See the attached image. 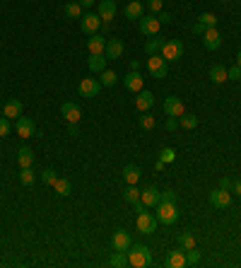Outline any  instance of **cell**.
<instances>
[{
    "instance_id": "cell-1",
    "label": "cell",
    "mask_w": 241,
    "mask_h": 268,
    "mask_svg": "<svg viewBox=\"0 0 241 268\" xmlns=\"http://www.w3.org/2000/svg\"><path fill=\"white\" fill-rule=\"evenodd\" d=\"M126 254H128V263L135 268H148L154 263L148 244H130V249H128Z\"/></svg>"
},
{
    "instance_id": "cell-2",
    "label": "cell",
    "mask_w": 241,
    "mask_h": 268,
    "mask_svg": "<svg viewBox=\"0 0 241 268\" xmlns=\"http://www.w3.org/2000/svg\"><path fill=\"white\" fill-rule=\"evenodd\" d=\"M160 56L166 63H176V61H181V56H184V44L178 39H166L164 46H162Z\"/></svg>"
},
{
    "instance_id": "cell-3",
    "label": "cell",
    "mask_w": 241,
    "mask_h": 268,
    "mask_svg": "<svg viewBox=\"0 0 241 268\" xmlns=\"http://www.w3.org/2000/svg\"><path fill=\"white\" fill-rule=\"evenodd\" d=\"M157 220H160L162 225H174L176 220H178V208H176V203L160 201V205H157Z\"/></svg>"
},
{
    "instance_id": "cell-4",
    "label": "cell",
    "mask_w": 241,
    "mask_h": 268,
    "mask_svg": "<svg viewBox=\"0 0 241 268\" xmlns=\"http://www.w3.org/2000/svg\"><path fill=\"white\" fill-rule=\"evenodd\" d=\"M135 225H138V232H140V234H152V232L157 229V225H160V220H157V215L142 210V213H138Z\"/></svg>"
},
{
    "instance_id": "cell-5",
    "label": "cell",
    "mask_w": 241,
    "mask_h": 268,
    "mask_svg": "<svg viewBox=\"0 0 241 268\" xmlns=\"http://www.w3.org/2000/svg\"><path fill=\"white\" fill-rule=\"evenodd\" d=\"M148 70H150L152 78L162 80V78H166V73H169V63H166L160 54H154V56H150L148 58Z\"/></svg>"
},
{
    "instance_id": "cell-6",
    "label": "cell",
    "mask_w": 241,
    "mask_h": 268,
    "mask_svg": "<svg viewBox=\"0 0 241 268\" xmlns=\"http://www.w3.org/2000/svg\"><path fill=\"white\" fill-rule=\"evenodd\" d=\"M140 34H145V37H154V34H160V17L157 15H142L140 20Z\"/></svg>"
},
{
    "instance_id": "cell-7",
    "label": "cell",
    "mask_w": 241,
    "mask_h": 268,
    "mask_svg": "<svg viewBox=\"0 0 241 268\" xmlns=\"http://www.w3.org/2000/svg\"><path fill=\"white\" fill-rule=\"evenodd\" d=\"M210 205H212V208H220V210L229 208V205H232V191L214 188L212 193H210Z\"/></svg>"
},
{
    "instance_id": "cell-8",
    "label": "cell",
    "mask_w": 241,
    "mask_h": 268,
    "mask_svg": "<svg viewBox=\"0 0 241 268\" xmlns=\"http://www.w3.org/2000/svg\"><path fill=\"white\" fill-rule=\"evenodd\" d=\"M78 92L82 94V97H99V92H102V82L94 80V78H84V80L78 85Z\"/></svg>"
},
{
    "instance_id": "cell-9",
    "label": "cell",
    "mask_w": 241,
    "mask_h": 268,
    "mask_svg": "<svg viewBox=\"0 0 241 268\" xmlns=\"http://www.w3.org/2000/svg\"><path fill=\"white\" fill-rule=\"evenodd\" d=\"M80 25H82V32L92 37V34H96V29L102 27V17L94 15V13H87L80 17Z\"/></svg>"
},
{
    "instance_id": "cell-10",
    "label": "cell",
    "mask_w": 241,
    "mask_h": 268,
    "mask_svg": "<svg viewBox=\"0 0 241 268\" xmlns=\"http://www.w3.org/2000/svg\"><path fill=\"white\" fill-rule=\"evenodd\" d=\"M202 44H205V49H208V51H217V49L222 46V34L217 32V27L205 29V34H202Z\"/></svg>"
},
{
    "instance_id": "cell-11",
    "label": "cell",
    "mask_w": 241,
    "mask_h": 268,
    "mask_svg": "<svg viewBox=\"0 0 241 268\" xmlns=\"http://www.w3.org/2000/svg\"><path fill=\"white\" fill-rule=\"evenodd\" d=\"M164 114L166 116H181V114H186V107L178 97H166L164 99Z\"/></svg>"
},
{
    "instance_id": "cell-12",
    "label": "cell",
    "mask_w": 241,
    "mask_h": 268,
    "mask_svg": "<svg viewBox=\"0 0 241 268\" xmlns=\"http://www.w3.org/2000/svg\"><path fill=\"white\" fill-rule=\"evenodd\" d=\"M130 234L126 232V229H118V232H114V237H111V246L116 249V251H128L130 249Z\"/></svg>"
},
{
    "instance_id": "cell-13",
    "label": "cell",
    "mask_w": 241,
    "mask_h": 268,
    "mask_svg": "<svg viewBox=\"0 0 241 268\" xmlns=\"http://www.w3.org/2000/svg\"><path fill=\"white\" fill-rule=\"evenodd\" d=\"M60 114H63V119H66L68 123H78V121L82 119V111H80V107H78L75 102H63Z\"/></svg>"
},
{
    "instance_id": "cell-14",
    "label": "cell",
    "mask_w": 241,
    "mask_h": 268,
    "mask_svg": "<svg viewBox=\"0 0 241 268\" xmlns=\"http://www.w3.org/2000/svg\"><path fill=\"white\" fill-rule=\"evenodd\" d=\"M17 123H14V131H17V135H22V138H32L34 135V121L29 119V116H20V119H14Z\"/></svg>"
},
{
    "instance_id": "cell-15",
    "label": "cell",
    "mask_w": 241,
    "mask_h": 268,
    "mask_svg": "<svg viewBox=\"0 0 241 268\" xmlns=\"http://www.w3.org/2000/svg\"><path fill=\"white\" fill-rule=\"evenodd\" d=\"M99 17H102V22L108 25L114 17H116V3L114 0H99Z\"/></svg>"
},
{
    "instance_id": "cell-16",
    "label": "cell",
    "mask_w": 241,
    "mask_h": 268,
    "mask_svg": "<svg viewBox=\"0 0 241 268\" xmlns=\"http://www.w3.org/2000/svg\"><path fill=\"white\" fill-rule=\"evenodd\" d=\"M135 107H138V111H150L154 107V94L148 92V90H140L135 97Z\"/></svg>"
},
{
    "instance_id": "cell-17",
    "label": "cell",
    "mask_w": 241,
    "mask_h": 268,
    "mask_svg": "<svg viewBox=\"0 0 241 268\" xmlns=\"http://www.w3.org/2000/svg\"><path fill=\"white\" fill-rule=\"evenodd\" d=\"M22 111H24V107H22L20 99H8L5 107H2V116H8V119H20Z\"/></svg>"
},
{
    "instance_id": "cell-18",
    "label": "cell",
    "mask_w": 241,
    "mask_h": 268,
    "mask_svg": "<svg viewBox=\"0 0 241 268\" xmlns=\"http://www.w3.org/2000/svg\"><path fill=\"white\" fill-rule=\"evenodd\" d=\"M123 85H126V90H130V92H140L142 90V75L138 73V70H130L126 78H123Z\"/></svg>"
},
{
    "instance_id": "cell-19",
    "label": "cell",
    "mask_w": 241,
    "mask_h": 268,
    "mask_svg": "<svg viewBox=\"0 0 241 268\" xmlns=\"http://www.w3.org/2000/svg\"><path fill=\"white\" fill-rule=\"evenodd\" d=\"M140 201H142V205H148V208H157V205H160V191L154 186H148L145 191H140Z\"/></svg>"
},
{
    "instance_id": "cell-20",
    "label": "cell",
    "mask_w": 241,
    "mask_h": 268,
    "mask_svg": "<svg viewBox=\"0 0 241 268\" xmlns=\"http://www.w3.org/2000/svg\"><path fill=\"white\" fill-rule=\"evenodd\" d=\"M87 51H90V54H104V51H106V39H104L102 34H92V37L87 39Z\"/></svg>"
},
{
    "instance_id": "cell-21",
    "label": "cell",
    "mask_w": 241,
    "mask_h": 268,
    "mask_svg": "<svg viewBox=\"0 0 241 268\" xmlns=\"http://www.w3.org/2000/svg\"><path fill=\"white\" fill-rule=\"evenodd\" d=\"M106 56L104 54H90V61H87V66H90V70L92 73H104L106 70Z\"/></svg>"
},
{
    "instance_id": "cell-22",
    "label": "cell",
    "mask_w": 241,
    "mask_h": 268,
    "mask_svg": "<svg viewBox=\"0 0 241 268\" xmlns=\"http://www.w3.org/2000/svg\"><path fill=\"white\" fill-rule=\"evenodd\" d=\"M123 49H126V46H123V41H120V39H108V41H106V51H104V56H106L108 61H111V58H120Z\"/></svg>"
},
{
    "instance_id": "cell-23",
    "label": "cell",
    "mask_w": 241,
    "mask_h": 268,
    "mask_svg": "<svg viewBox=\"0 0 241 268\" xmlns=\"http://www.w3.org/2000/svg\"><path fill=\"white\" fill-rule=\"evenodd\" d=\"M166 266L169 268H186V251L184 249H176V251H172L169 254V258H166Z\"/></svg>"
},
{
    "instance_id": "cell-24",
    "label": "cell",
    "mask_w": 241,
    "mask_h": 268,
    "mask_svg": "<svg viewBox=\"0 0 241 268\" xmlns=\"http://www.w3.org/2000/svg\"><path fill=\"white\" fill-rule=\"evenodd\" d=\"M123 15H126L128 20H140V17L145 15V5H142L140 0H133V3H128V5H126V13Z\"/></svg>"
},
{
    "instance_id": "cell-25",
    "label": "cell",
    "mask_w": 241,
    "mask_h": 268,
    "mask_svg": "<svg viewBox=\"0 0 241 268\" xmlns=\"http://www.w3.org/2000/svg\"><path fill=\"white\" fill-rule=\"evenodd\" d=\"M164 37L162 34H154V37H150L148 44H145V54L148 56H154V54H160L162 51V46H164Z\"/></svg>"
},
{
    "instance_id": "cell-26",
    "label": "cell",
    "mask_w": 241,
    "mask_h": 268,
    "mask_svg": "<svg viewBox=\"0 0 241 268\" xmlns=\"http://www.w3.org/2000/svg\"><path fill=\"white\" fill-rule=\"evenodd\" d=\"M17 164H20V169H24V167H32L34 164V152H32V148H20L17 150Z\"/></svg>"
},
{
    "instance_id": "cell-27",
    "label": "cell",
    "mask_w": 241,
    "mask_h": 268,
    "mask_svg": "<svg viewBox=\"0 0 241 268\" xmlns=\"http://www.w3.org/2000/svg\"><path fill=\"white\" fill-rule=\"evenodd\" d=\"M120 176H123L126 184H138V181H140V169H138L135 164H128V167H123Z\"/></svg>"
},
{
    "instance_id": "cell-28",
    "label": "cell",
    "mask_w": 241,
    "mask_h": 268,
    "mask_svg": "<svg viewBox=\"0 0 241 268\" xmlns=\"http://www.w3.org/2000/svg\"><path fill=\"white\" fill-rule=\"evenodd\" d=\"M210 80H212L214 85H222V82H227L229 80V78H227V68L220 66V63H217V66H212V68H210Z\"/></svg>"
},
{
    "instance_id": "cell-29",
    "label": "cell",
    "mask_w": 241,
    "mask_h": 268,
    "mask_svg": "<svg viewBox=\"0 0 241 268\" xmlns=\"http://www.w3.org/2000/svg\"><path fill=\"white\" fill-rule=\"evenodd\" d=\"M108 266H114V268L130 266V263H128V254H126V251H116V249H114V254H111V258H108Z\"/></svg>"
},
{
    "instance_id": "cell-30",
    "label": "cell",
    "mask_w": 241,
    "mask_h": 268,
    "mask_svg": "<svg viewBox=\"0 0 241 268\" xmlns=\"http://www.w3.org/2000/svg\"><path fill=\"white\" fill-rule=\"evenodd\" d=\"M54 188H56V196H60V198H66V196H70V191H72V186H70V181L68 179H56V184H54Z\"/></svg>"
},
{
    "instance_id": "cell-31",
    "label": "cell",
    "mask_w": 241,
    "mask_h": 268,
    "mask_svg": "<svg viewBox=\"0 0 241 268\" xmlns=\"http://www.w3.org/2000/svg\"><path fill=\"white\" fill-rule=\"evenodd\" d=\"M34 181H36V174L32 172V167L20 169V184H22V186H34Z\"/></svg>"
},
{
    "instance_id": "cell-32",
    "label": "cell",
    "mask_w": 241,
    "mask_h": 268,
    "mask_svg": "<svg viewBox=\"0 0 241 268\" xmlns=\"http://www.w3.org/2000/svg\"><path fill=\"white\" fill-rule=\"evenodd\" d=\"M193 246H196V237H193L190 232H181V234H178V249L188 251V249H193Z\"/></svg>"
},
{
    "instance_id": "cell-33",
    "label": "cell",
    "mask_w": 241,
    "mask_h": 268,
    "mask_svg": "<svg viewBox=\"0 0 241 268\" xmlns=\"http://www.w3.org/2000/svg\"><path fill=\"white\" fill-rule=\"evenodd\" d=\"M63 13H66V17H70V20H80L82 17V5L80 3H68L66 8H63Z\"/></svg>"
},
{
    "instance_id": "cell-34",
    "label": "cell",
    "mask_w": 241,
    "mask_h": 268,
    "mask_svg": "<svg viewBox=\"0 0 241 268\" xmlns=\"http://www.w3.org/2000/svg\"><path fill=\"white\" fill-rule=\"evenodd\" d=\"M123 198L135 205V203L140 201V188H135V184H128V186L123 188Z\"/></svg>"
},
{
    "instance_id": "cell-35",
    "label": "cell",
    "mask_w": 241,
    "mask_h": 268,
    "mask_svg": "<svg viewBox=\"0 0 241 268\" xmlns=\"http://www.w3.org/2000/svg\"><path fill=\"white\" fill-rule=\"evenodd\" d=\"M99 75H102V87H114V85H116V82H118V75H116V73H114V70H104V73H99Z\"/></svg>"
},
{
    "instance_id": "cell-36",
    "label": "cell",
    "mask_w": 241,
    "mask_h": 268,
    "mask_svg": "<svg viewBox=\"0 0 241 268\" xmlns=\"http://www.w3.org/2000/svg\"><path fill=\"white\" fill-rule=\"evenodd\" d=\"M178 123H181L186 131H193V128L198 126V116H193V114H181V116H178Z\"/></svg>"
},
{
    "instance_id": "cell-37",
    "label": "cell",
    "mask_w": 241,
    "mask_h": 268,
    "mask_svg": "<svg viewBox=\"0 0 241 268\" xmlns=\"http://www.w3.org/2000/svg\"><path fill=\"white\" fill-rule=\"evenodd\" d=\"M140 128H142V131H152V128H154V116L148 114V111H142V116H140Z\"/></svg>"
},
{
    "instance_id": "cell-38",
    "label": "cell",
    "mask_w": 241,
    "mask_h": 268,
    "mask_svg": "<svg viewBox=\"0 0 241 268\" xmlns=\"http://www.w3.org/2000/svg\"><path fill=\"white\" fill-rule=\"evenodd\" d=\"M198 22H200V25H205V27H217V15L202 13V15H198Z\"/></svg>"
},
{
    "instance_id": "cell-39",
    "label": "cell",
    "mask_w": 241,
    "mask_h": 268,
    "mask_svg": "<svg viewBox=\"0 0 241 268\" xmlns=\"http://www.w3.org/2000/svg\"><path fill=\"white\" fill-rule=\"evenodd\" d=\"M56 179H58V174H56V172L51 169V167H46V169L41 172V181H44V184H51V186H54V184H56Z\"/></svg>"
},
{
    "instance_id": "cell-40",
    "label": "cell",
    "mask_w": 241,
    "mask_h": 268,
    "mask_svg": "<svg viewBox=\"0 0 241 268\" xmlns=\"http://www.w3.org/2000/svg\"><path fill=\"white\" fill-rule=\"evenodd\" d=\"M160 160L164 162V164L174 162V160H176V150H174V148H164V150H160Z\"/></svg>"
},
{
    "instance_id": "cell-41",
    "label": "cell",
    "mask_w": 241,
    "mask_h": 268,
    "mask_svg": "<svg viewBox=\"0 0 241 268\" xmlns=\"http://www.w3.org/2000/svg\"><path fill=\"white\" fill-rule=\"evenodd\" d=\"M198 261H200V251H198L196 246H193V249H188L186 251V263L188 266H196Z\"/></svg>"
},
{
    "instance_id": "cell-42",
    "label": "cell",
    "mask_w": 241,
    "mask_h": 268,
    "mask_svg": "<svg viewBox=\"0 0 241 268\" xmlns=\"http://www.w3.org/2000/svg\"><path fill=\"white\" fill-rule=\"evenodd\" d=\"M10 131H12V126H10V119H8V116H0V138L10 135Z\"/></svg>"
},
{
    "instance_id": "cell-43",
    "label": "cell",
    "mask_w": 241,
    "mask_h": 268,
    "mask_svg": "<svg viewBox=\"0 0 241 268\" xmlns=\"http://www.w3.org/2000/svg\"><path fill=\"white\" fill-rule=\"evenodd\" d=\"M160 201H166V203H176V193L172 188H166V191H160Z\"/></svg>"
},
{
    "instance_id": "cell-44",
    "label": "cell",
    "mask_w": 241,
    "mask_h": 268,
    "mask_svg": "<svg viewBox=\"0 0 241 268\" xmlns=\"http://www.w3.org/2000/svg\"><path fill=\"white\" fill-rule=\"evenodd\" d=\"M227 78H229V80L236 82V80L241 78V68H239V66H232V68L227 70Z\"/></svg>"
},
{
    "instance_id": "cell-45",
    "label": "cell",
    "mask_w": 241,
    "mask_h": 268,
    "mask_svg": "<svg viewBox=\"0 0 241 268\" xmlns=\"http://www.w3.org/2000/svg\"><path fill=\"white\" fill-rule=\"evenodd\" d=\"M162 3H164V0H150L148 8H150V10H152L154 15H160V13H162Z\"/></svg>"
},
{
    "instance_id": "cell-46",
    "label": "cell",
    "mask_w": 241,
    "mask_h": 268,
    "mask_svg": "<svg viewBox=\"0 0 241 268\" xmlns=\"http://www.w3.org/2000/svg\"><path fill=\"white\" fill-rule=\"evenodd\" d=\"M178 128V116H169L166 119V131H176Z\"/></svg>"
},
{
    "instance_id": "cell-47",
    "label": "cell",
    "mask_w": 241,
    "mask_h": 268,
    "mask_svg": "<svg viewBox=\"0 0 241 268\" xmlns=\"http://www.w3.org/2000/svg\"><path fill=\"white\" fill-rule=\"evenodd\" d=\"M157 17H160V22H162V25H172V22H174V17H172L169 13H160Z\"/></svg>"
},
{
    "instance_id": "cell-48",
    "label": "cell",
    "mask_w": 241,
    "mask_h": 268,
    "mask_svg": "<svg viewBox=\"0 0 241 268\" xmlns=\"http://www.w3.org/2000/svg\"><path fill=\"white\" fill-rule=\"evenodd\" d=\"M232 193L241 196V179H232Z\"/></svg>"
},
{
    "instance_id": "cell-49",
    "label": "cell",
    "mask_w": 241,
    "mask_h": 268,
    "mask_svg": "<svg viewBox=\"0 0 241 268\" xmlns=\"http://www.w3.org/2000/svg\"><path fill=\"white\" fill-rule=\"evenodd\" d=\"M190 29H193V34H198V37H202V34H205V29H208V27H205V25H200V22H196V25H193Z\"/></svg>"
},
{
    "instance_id": "cell-50",
    "label": "cell",
    "mask_w": 241,
    "mask_h": 268,
    "mask_svg": "<svg viewBox=\"0 0 241 268\" xmlns=\"http://www.w3.org/2000/svg\"><path fill=\"white\" fill-rule=\"evenodd\" d=\"M220 188H224V191H232V179H227V176H224V179L220 181Z\"/></svg>"
},
{
    "instance_id": "cell-51",
    "label": "cell",
    "mask_w": 241,
    "mask_h": 268,
    "mask_svg": "<svg viewBox=\"0 0 241 268\" xmlns=\"http://www.w3.org/2000/svg\"><path fill=\"white\" fill-rule=\"evenodd\" d=\"M68 133H70V135H78V133H80L78 123H68Z\"/></svg>"
},
{
    "instance_id": "cell-52",
    "label": "cell",
    "mask_w": 241,
    "mask_h": 268,
    "mask_svg": "<svg viewBox=\"0 0 241 268\" xmlns=\"http://www.w3.org/2000/svg\"><path fill=\"white\" fill-rule=\"evenodd\" d=\"M154 169H157V172H162V169H164V162L157 160V162H154Z\"/></svg>"
},
{
    "instance_id": "cell-53",
    "label": "cell",
    "mask_w": 241,
    "mask_h": 268,
    "mask_svg": "<svg viewBox=\"0 0 241 268\" xmlns=\"http://www.w3.org/2000/svg\"><path fill=\"white\" fill-rule=\"evenodd\" d=\"M130 70H140V61H133V63H130Z\"/></svg>"
},
{
    "instance_id": "cell-54",
    "label": "cell",
    "mask_w": 241,
    "mask_h": 268,
    "mask_svg": "<svg viewBox=\"0 0 241 268\" xmlns=\"http://www.w3.org/2000/svg\"><path fill=\"white\" fill-rule=\"evenodd\" d=\"M80 5H84V8H90V5H94V0H80Z\"/></svg>"
},
{
    "instance_id": "cell-55",
    "label": "cell",
    "mask_w": 241,
    "mask_h": 268,
    "mask_svg": "<svg viewBox=\"0 0 241 268\" xmlns=\"http://www.w3.org/2000/svg\"><path fill=\"white\" fill-rule=\"evenodd\" d=\"M236 66L241 68V51H239V54H236Z\"/></svg>"
},
{
    "instance_id": "cell-56",
    "label": "cell",
    "mask_w": 241,
    "mask_h": 268,
    "mask_svg": "<svg viewBox=\"0 0 241 268\" xmlns=\"http://www.w3.org/2000/svg\"><path fill=\"white\" fill-rule=\"evenodd\" d=\"M236 3H241V0H236Z\"/></svg>"
},
{
    "instance_id": "cell-57",
    "label": "cell",
    "mask_w": 241,
    "mask_h": 268,
    "mask_svg": "<svg viewBox=\"0 0 241 268\" xmlns=\"http://www.w3.org/2000/svg\"><path fill=\"white\" fill-rule=\"evenodd\" d=\"M239 82H241V78H239Z\"/></svg>"
}]
</instances>
